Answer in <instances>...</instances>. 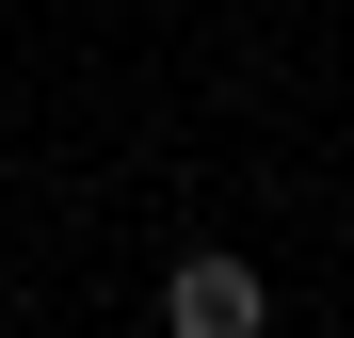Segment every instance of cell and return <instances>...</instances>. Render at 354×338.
<instances>
[{
  "instance_id": "cell-1",
  "label": "cell",
  "mask_w": 354,
  "mask_h": 338,
  "mask_svg": "<svg viewBox=\"0 0 354 338\" xmlns=\"http://www.w3.org/2000/svg\"><path fill=\"white\" fill-rule=\"evenodd\" d=\"M161 338H274L258 258H242V242H194V258H161Z\"/></svg>"
}]
</instances>
